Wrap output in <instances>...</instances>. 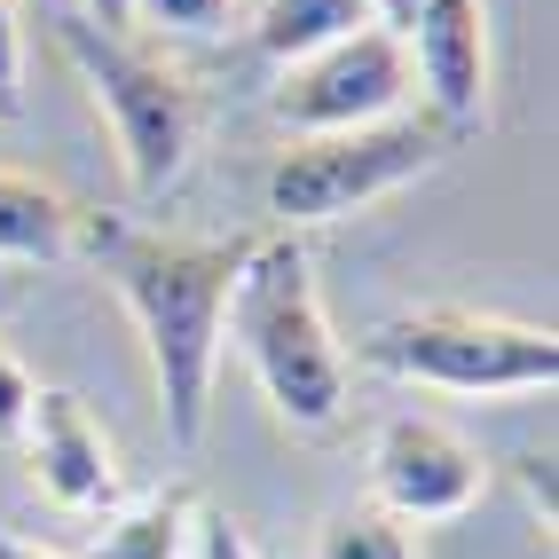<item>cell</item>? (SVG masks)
Listing matches in <instances>:
<instances>
[{"label": "cell", "mask_w": 559, "mask_h": 559, "mask_svg": "<svg viewBox=\"0 0 559 559\" xmlns=\"http://www.w3.org/2000/svg\"><path fill=\"white\" fill-rule=\"evenodd\" d=\"M80 252L95 260V276L119 292V308L142 331L158 379V418L174 450L205 441V409H213V379H221V316L252 237H166L119 213H80Z\"/></svg>", "instance_id": "obj_1"}, {"label": "cell", "mask_w": 559, "mask_h": 559, "mask_svg": "<svg viewBox=\"0 0 559 559\" xmlns=\"http://www.w3.org/2000/svg\"><path fill=\"white\" fill-rule=\"evenodd\" d=\"M221 347H237L252 386L269 394V409L292 433H331L347 418V347L331 340L323 292H316V260L300 229H260L229 316H221Z\"/></svg>", "instance_id": "obj_2"}, {"label": "cell", "mask_w": 559, "mask_h": 559, "mask_svg": "<svg viewBox=\"0 0 559 559\" xmlns=\"http://www.w3.org/2000/svg\"><path fill=\"white\" fill-rule=\"evenodd\" d=\"M48 40H56V56L71 71H80L87 103L103 110L127 190L134 198L181 190V174H190V158H198V134H205V103L190 87V71L166 63L158 48L127 40V32H103L80 9H56L48 16Z\"/></svg>", "instance_id": "obj_3"}, {"label": "cell", "mask_w": 559, "mask_h": 559, "mask_svg": "<svg viewBox=\"0 0 559 559\" xmlns=\"http://www.w3.org/2000/svg\"><path fill=\"white\" fill-rule=\"evenodd\" d=\"M362 362L441 394H536L559 379V340L480 308H402L362 340Z\"/></svg>", "instance_id": "obj_4"}, {"label": "cell", "mask_w": 559, "mask_h": 559, "mask_svg": "<svg viewBox=\"0 0 559 559\" xmlns=\"http://www.w3.org/2000/svg\"><path fill=\"white\" fill-rule=\"evenodd\" d=\"M450 127L441 119H379L355 134H308L269 166V221L276 229H323V221H347L362 205H379L409 181H426L450 158Z\"/></svg>", "instance_id": "obj_5"}, {"label": "cell", "mask_w": 559, "mask_h": 559, "mask_svg": "<svg viewBox=\"0 0 559 559\" xmlns=\"http://www.w3.org/2000/svg\"><path fill=\"white\" fill-rule=\"evenodd\" d=\"M402 95H409V48L386 24H362L347 40L284 63L269 87V110H276V127L308 142V134H355V127L402 119Z\"/></svg>", "instance_id": "obj_6"}, {"label": "cell", "mask_w": 559, "mask_h": 559, "mask_svg": "<svg viewBox=\"0 0 559 559\" xmlns=\"http://www.w3.org/2000/svg\"><path fill=\"white\" fill-rule=\"evenodd\" d=\"M489 489V465L465 433H450L441 418L418 409H394V418L370 433V497L402 528H433V520H457L480 504Z\"/></svg>", "instance_id": "obj_7"}, {"label": "cell", "mask_w": 559, "mask_h": 559, "mask_svg": "<svg viewBox=\"0 0 559 559\" xmlns=\"http://www.w3.org/2000/svg\"><path fill=\"white\" fill-rule=\"evenodd\" d=\"M409 87H426V119L473 134L489 119V9L480 0H418L402 32Z\"/></svg>", "instance_id": "obj_8"}, {"label": "cell", "mask_w": 559, "mask_h": 559, "mask_svg": "<svg viewBox=\"0 0 559 559\" xmlns=\"http://www.w3.org/2000/svg\"><path fill=\"white\" fill-rule=\"evenodd\" d=\"M24 465L40 480V497L63 512H110L119 504V450L95 426V409L71 386H40L24 418Z\"/></svg>", "instance_id": "obj_9"}, {"label": "cell", "mask_w": 559, "mask_h": 559, "mask_svg": "<svg viewBox=\"0 0 559 559\" xmlns=\"http://www.w3.org/2000/svg\"><path fill=\"white\" fill-rule=\"evenodd\" d=\"M198 489L190 480H166V489L134 497V504H110L87 536V559H190L198 544Z\"/></svg>", "instance_id": "obj_10"}, {"label": "cell", "mask_w": 559, "mask_h": 559, "mask_svg": "<svg viewBox=\"0 0 559 559\" xmlns=\"http://www.w3.org/2000/svg\"><path fill=\"white\" fill-rule=\"evenodd\" d=\"M71 252H80V205L48 190L40 174L0 166V260L9 269H56Z\"/></svg>", "instance_id": "obj_11"}, {"label": "cell", "mask_w": 559, "mask_h": 559, "mask_svg": "<svg viewBox=\"0 0 559 559\" xmlns=\"http://www.w3.org/2000/svg\"><path fill=\"white\" fill-rule=\"evenodd\" d=\"M362 24H370L362 0H260L252 48L284 71V63H300V56L331 48V40H347V32H362Z\"/></svg>", "instance_id": "obj_12"}, {"label": "cell", "mask_w": 559, "mask_h": 559, "mask_svg": "<svg viewBox=\"0 0 559 559\" xmlns=\"http://www.w3.org/2000/svg\"><path fill=\"white\" fill-rule=\"evenodd\" d=\"M308 559H418V544H409L402 520H386L379 504H355V512H331Z\"/></svg>", "instance_id": "obj_13"}, {"label": "cell", "mask_w": 559, "mask_h": 559, "mask_svg": "<svg viewBox=\"0 0 559 559\" xmlns=\"http://www.w3.org/2000/svg\"><path fill=\"white\" fill-rule=\"evenodd\" d=\"M229 9H237V0H127V16L158 24V32H181V40H213V32H229Z\"/></svg>", "instance_id": "obj_14"}, {"label": "cell", "mask_w": 559, "mask_h": 559, "mask_svg": "<svg viewBox=\"0 0 559 559\" xmlns=\"http://www.w3.org/2000/svg\"><path fill=\"white\" fill-rule=\"evenodd\" d=\"M32 394H40V379L24 370V355L0 340V441H24V418H32Z\"/></svg>", "instance_id": "obj_15"}, {"label": "cell", "mask_w": 559, "mask_h": 559, "mask_svg": "<svg viewBox=\"0 0 559 559\" xmlns=\"http://www.w3.org/2000/svg\"><path fill=\"white\" fill-rule=\"evenodd\" d=\"M0 119H24V24L0 0Z\"/></svg>", "instance_id": "obj_16"}, {"label": "cell", "mask_w": 559, "mask_h": 559, "mask_svg": "<svg viewBox=\"0 0 559 559\" xmlns=\"http://www.w3.org/2000/svg\"><path fill=\"white\" fill-rule=\"evenodd\" d=\"M190 551H198V559H260L229 512H198V544H190Z\"/></svg>", "instance_id": "obj_17"}, {"label": "cell", "mask_w": 559, "mask_h": 559, "mask_svg": "<svg viewBox=\"0 0 559 559\" xmlns=\"http://www.w3.org/2000/svg\"><path fill=\"white\" fill-rule=\"evenodd\" d=\"M512 473H520V497H528V512L551 528V520H559V497H551V457H544V450H528Z\"/></svg>", "instance_id": "obj_18"}, {"label": "cell", "mask_w": 559, "mask_h": 559, "mask_svg": "<svg viewBox=\"0 0 559 559\" xmlns=\"http://www.w3.org/2000/svg\"><path fill=\"white\" fill-rule=\"evenodd\" d=\"M362 9H370V24H386L394 40H402V32H409V16H418V0H362Z\"/></svg>", "instance_id": "obj_19"}, {"label": "cell", "mask_w": 559, "mask_h": 559, "mask_svg": "<svg viewBox=\"0 0 559 559\" xmlns=\"http://www.w3.org/2000/svg\"><path fill=\"white\" fill-rule=\"evenodd\" d=\"M80 16H95L103 32H127V24H134V16H127V0H87V9H80Z\"/></svg>", "instance_id": "obj_20"}, {"label": "cell", "mask_w": 559, "mask_h": 559, "mask_svg": "<svg viewBox=\"0 0 559 559\" xmlns=\"http://www.w3.org/2000/svg\"><path fill=\"white\" fill-rule=\"evenodd\" d=\"M0 559H63V551H40V544H24V536H0Z\"/></svg>", "instance_id": "obj_21"}, {"label": "cell", "mask_w": 559, "mask_h": 559, "mask_svg": "<svg viewBox=\"0 0 559 559\" xmlns=\"http://www.w3.org/2000/svg\"><path fill=\"white\" fill-rule=\"evenodd\" d=\"M9 9H16V0H9Z\"/></svg>", "instance_id": "obj_22"}]
</instances>
